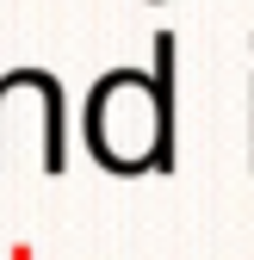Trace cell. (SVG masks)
<instances>
[{"label": "cell", "mask_w": 254, "mask_h": 260, "mask_svg": "<svg viewBox=\"0 0 254 260\" xmlns=\"http://www.w3.org/2000/svg\"><path fill=\"white\" fill-rule=\"evenodd\" d=\"M174 81L180 38L155 31L149 69H106L87 93V149L112 174H168L174 168Z\"/></svg>", "instance_id": "obj_1"}, {"label": "cell", "mask_w": 254, "mask_h": 260, "mask_svg": "<svg viewBox=\"0 0 254 260\" xmlns=\"http://www.w3.org/2000/svg\"><path fill=\"white\" fill-rule=\"evenodd\" d=\"M7 260H38V254H31V242H13V248H7Z\"/></svg>", "instance_id": "obj_2"}, {"label": "cell", "mask_w": 254, "mask_h": 260, "mask_svg": "<svg viewBox=\"0 0 254 260\" xmlns=\"http://www.w3.org/2000/svg\"><path fill=\"white\" fill-rule=\"evenodd\" d=\"M248 112H254V106H248ZM248 161H254V149H248Z\"/></svg>", "instance_id": "obj_3"}, {"label": "cell", "mask_w": 254, "mask_h": 260, "mask_svg": "<svg viewBox=\"0 0 254 260\" xmlns=\"http://www.w3.org/2000/svg\"><path fill=\"white\" fill-rule=\"evenodd\" d=\"M155 7H162V0H155Z\"/></svg>", "instance_id": "obj_4"}]
</instances>
